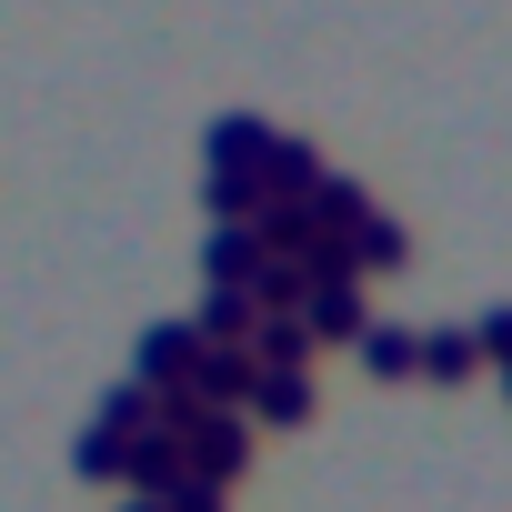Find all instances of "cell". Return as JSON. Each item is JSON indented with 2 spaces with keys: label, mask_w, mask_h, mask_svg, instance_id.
<instances>
[{
  "label": "cell",
  "mask_w": 512,
  "mask_h": 512,
  "mask_svg": "<svg viewBox=\"0 0 512 512\" xmlns=\"http://www.w3.org/2000/svg\"><path fill=\"white\" fill-rule=\"evenodd\" d=\"M302 332H312V352L322 342H362V322H372V302H362V282L352 272H322L312 292H302V312H292Z\"/></svg>",
  "instance_id": "cell-1"
},
{
  "label": "cell",
  "mask_w": 512,
  "mask_h": 512,
  "mask_svg": "<svg viewBox=\"0 0 512 512\" xmlns=\"http://www.w3.org/2000/svg\"><path fill=\"white\" fill-rule=\"evenodd\" d=\"M241 402H251V422H282L292 432V422H312V372H262V362H251V392Z\"/></svg>",
  "instance_id": "cell-2"
},
{
  "label": "cell",
  "mask_w": 512,
  "mask_h": 512,
  "mask_svg": "<svg viewBox=\"0 0 512 512\" xmlns=\"http://www.w3.org/2000/svg\"><path fill=\"white\" fill-rule=\"evenodd\" d=\"M412 342H422V332H402V322H362V342H352V352H362V372H372V382H412Z\"/></svg>",
  "instance_id": "cell-3"
},
{
  "label": "cell",
  "mask_w": 512,
  "mask_h": 512,
  "mask_svg": "<svg viewBox=\"0 0 512 512\" xmlns=\"http://www.w3.org/2000/svg\"><path fill=\"white\" fill-rule=\"evenodd\" d=\"M412 372L422 382H462V372H482V342L472 332H422L412 342Z\"/></svg>",
  "instance_id": "cell-4"
},
{
  "label": "cell",
  "mask_w": 512,
  "mask_h": 512,
  "mask_svg": "<svg viewBox=\"0 0 512 512\" xmlns=\"http://www.w3.org/2000/svg\"><path fill=\"white\" fill-rule=\"evenodd\" d=\"M121 452H131V442H121L111 422H91V432L71 442V472H81V482H121Z\"/></svg>",
  "instance_id": "cell-5"
},
{
  "label": "cell",
  "mask_w": 512,
  "mask_h": 512,
  "mask_svg": "<svg viewBox=\"0 0 512 512\" xmlns=\"http://www.w3.org/2000/svg\"><path fill=\"white\" fill-rule=\"evenodd\" d=\"M161 512H231V492H221V482H201V472H181V482L161 492Z\"/></svg>",
  "instance_id": "cell-6"
},
{
  "label": "cell",
  "mask_w": 512,
  "mask_h": 512,
  "mask_svg": "<svg viewBox=\"0 0 512 512\" xmlns=\"http://www.w3.org/2000/svg\"><path fill=\"white\" fill-rule=\"evenodd\" d=\"M472 342H482L492 362H512V312H482V322H472Z\"/></svg>",
  "instance_id": "cell-7"
},
{
  "label": "cell",
  "mask_w": 512,
  "mask_h": 512,
  "mask_svg": "<svg viewBox=\"0 0 512 512\" xmlns=\"http://www.w3.org/2000/svg\"><path fill=\"white\" fill-rule=\"evenodd\" d=\"M121 512H161V502H151V492H121Z\"/></svg>",
  "instance_id": "cell-8"
},
{
  "label": "cell",
  "mask_w": 512,
  "mask_h": 512,
  "mask_svg": "<svg viewBox=\"0 0 512 512\" xmlns=\"http://www.w3.org/2000/svg\"><path fill=\"white\" fill-rule=\"evenodd\" d=\"M502 382H512V362H502Z\"/></svg>",
  "instance_id": "cell-9"
}]
</instances>
